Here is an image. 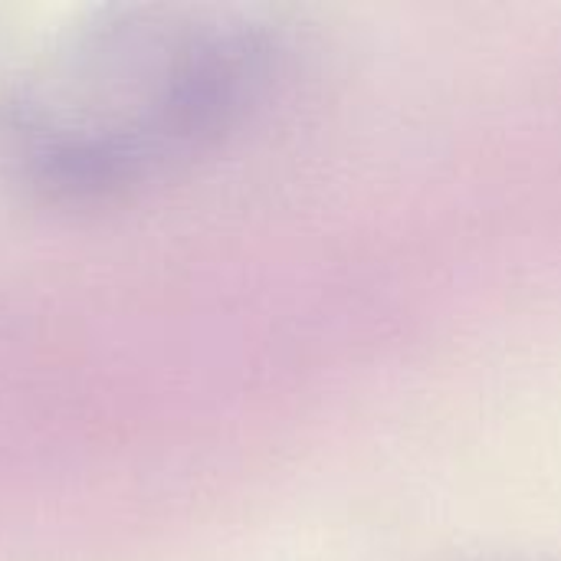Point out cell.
Wrapping results in <instances>:
<instances>
[{"instance_id": "1", "label": "cell", "mask_w": 561, "mask_h": 561, "mask_svg": "<svg viewBox=\"0 0 561 561\" xmlns=\"http://www.w3.org/2000/svg\"><path fill=\"white\" fill-rule=\"evenodd\" d=\"M76 53L53 76V92L33 102L36 115L53 112L33 131L72 122L36 138L46 145L92 122L43 154L85 171L161 158L224 131L256 102L276 66V46L256 26L210 16L115 26Z\"/></svg>"}]
</instances>
